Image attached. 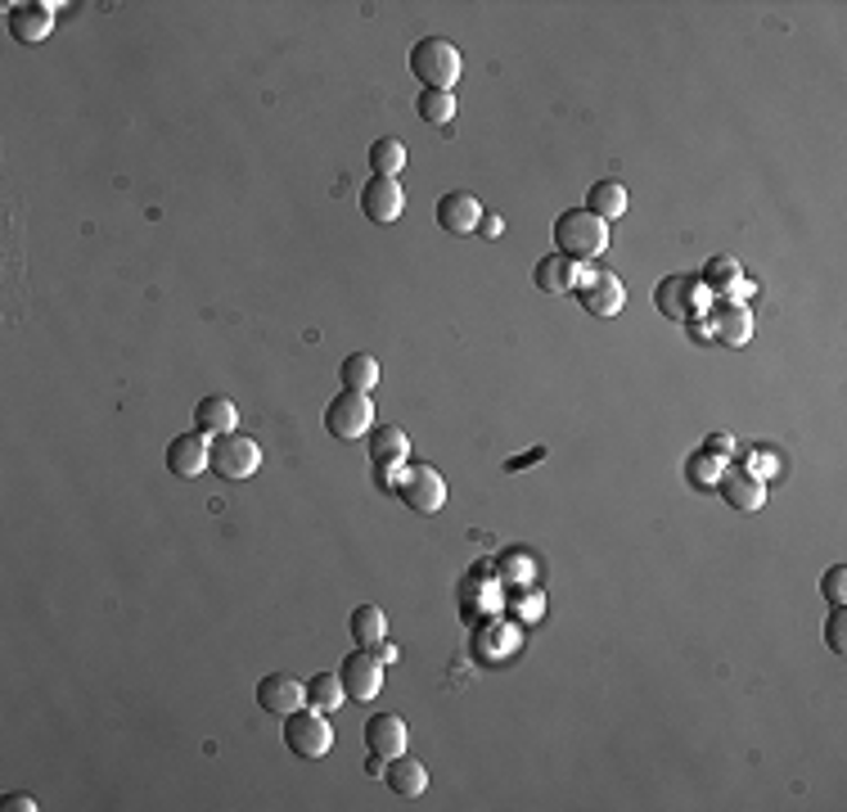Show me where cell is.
Segmentation results:
<instances>
[{"mask_svg": "<svg viewBox=\"0 0 847 812\" xmlns=\"http://www.w3.org/2000/svg\"><path fill=\"white\" fill-rule=\"evenodd\" d=\"M460 45H451L447 37H424L410 45V73L415 82H424V91H451L460 82Z\"/></svg>", "mask_w": 847, "mask_h": 812, "instance_id": "cell-1", "label": "cell"}, {"mask_svg": "<svg viewBox=\"0 0 847 812\" xmlns=\"http://www.w3.org/2000/svg\"><path fill=\"white\" fill-rule=\"evenodd\" d=\"M343 388H351V393H370L375 384H379V362L370 357V353H351L347 362H343Z\"/></svg>", "mask_w": 847, "mask_h": 812, "instance_id": "cell-24", "label": "cell"}, {"mask_svg": "<svg viewBox=\"0 0 847 812\" xmlns=\"http://www.w3.org/2000/svg\"><path fill=\"white\" fill-rule=\"evenodd\" d=\"M438 226H442L447 235H469V231H478V226H482V203H478L473 194H465V190L442 194V199H438Z\"/></svg>", "mask_w": 847, "mask_h": 812, "instance_id": "cell-13", "label": "cell"}, {"mask_svg": "<svg viewBox=\"0 0 847 812\" xmlns=\"http://www.w3.org/2000/svg\"><path fill=\"white\" fill-rule=\"evenodd\" d=\"M194 425H198V434H235L239 406L231 397H222V393H212V397H203L194 406Z\"/></svg>", "mask_w": 847, "mask_h": 812, "instance_id": "cell-18", "label": "cell"}, {"mask_svg": "<svg viewBox=\"0 0 847 812\" xmlns=\"http://www.w3.org/2000/svg\"><path fill=\"white\" fill-rule=\"evenodd\" d=\"M366 744H370V754H379V759H397L406 750V722L397 713H375L366 722Z\"/></svg>", "mask_w": 847, "mask_h": 812, "instance_id": "cell-16", "label": "cell"}, {"mask_svg": "<svg viewBox=\"0 0 847 812\" xmlns=\"http://www.w3.org/2000/svg\"><path fill=\"white\" fill-rule=\"evenodd\" d=\"M370 168H375V176L397 181V172L406 168V145L397 141V135H379V141L370 145Z\"/></svg>", "mask_w": 847, "mask_h": 812, "instance_id": "cell-25", "label": "cell"}, {"mask_svg": "<svg viewBox=\"0 0 847 812\" xmlns=\"http://www.w3.org/2000/svg\"><path fill=\"white\" fill-rule=\"evenodd\" d=\"M207 469L217 474V479H226V484H244L262 469V447L253 438H244V434H217Z\"/></svg>", "mask_w": 847, "mask_h": 812, "instance_id": "cell-6", "label": "cell"}, {"mask_svg": "<svg viewBox=\"0 0 847 812\" xmlns=\"http://www.w3.org/2000/svg\"><path fill=\"white\" fill-rule=\"evenodd\" d=\"M285 744H289V754H298L303 763H316V759L329 754L334 731H329V722H325L320 709L303 704V709H294V713L285 718Z\"/></svg>", "mask_w": 847, "mask_h": 812, "instance_id": "cell-4", "label": "cell"}, {"mask_svg": "<svg viewBox=\"0 0 847 812\" xmlns=\"http://www.w3.org/2000/svg\"><path fill=\"white\" fill-rule=\"evenodd\" d=\"M694 307H698V281H690V276H667V281L659 285V312H663V316L685 321Z\"/></svg>", "mask_w": 847, "mask_h": 812, "instance_id": "cell-19", "label": "cell"}, {"mask_svg": "<svg viewBox=\"0 0 847 812\" xmlns=\"http://www.w3.org/2000/svg\"><path fill=\"white\" fill-rule=\"evenodd\" d=\"M347 628H351V641H357L361 650H375V646L388 641V619H384L379 605H357V609H351V619H347Z\"/></svg>", "mask_w": 847, "mask_h": 812, "instance_id": "cell-20", "label": "cell"}, {"mask_svg": "<svg viewBox=\"0 0 847 812\" xmlns=\"http://www.w3.org/2000/svg\"><path fill=\"white\" fill-rule=\"evenodd\" d=\"M717 493H722V501H726L735 515H757L762 501H766V484L753 479L748 469H722Z\"/></svg>", "mask_w": 847, "mask_h": 812, "instance_id": "cell-11", "label": "cell"}, {"mask_svg": "<svg viewBox=\"0 0 847 812\" xmlns=\"http://www.w3.org/2000/svg\"><path fill=\"white\" fill-rule=\"evenodd\" d=\"M419 118L433 122V126H447L456 118V95L451 91H419Z\"/></svg>", "mask_w": 847, "mask_h": 812, "instance_id": "cell-26", "label": "cell"}, {"mask_svg": "<svg viewBox=\"0 0 847 812\" xmlns=\"http://www.w3.org/2000/svg\"><path fill=\"white\" fill-rule=\"evenodd\" d=\"M717 334H722V344H744L753 334V316L744 307H726V312H717Z\"/></svg>", "mask_w": 847, "mask_h": 812, "instance_id": "cell-27", "label": "cell"}, {"mask_svg": "<svg viewBox=\"0 0 847 812\" xmlns=\"http://www.w3.org/2000/svg\"><path fill=\"white\" fill-rule=\"evenodd\" d=\"M338 677H343V691H347L351 700H361V704H366V700H375V696L384 691V659L357 650V654H347V659H343Z\"/></svg>", "mask_w": 847, "mask_h": 812, "instance_id": "cell-7", "label": "cell"}, {"mask_svg": "<svg viewBox=\"0 0 847 812\" xmlns=\"http://www.w3.org/2000/svg\"><path fill=\"white\" fill-rule=\"evenodd\" d=\"M6 28L19 45H41L54 28V6H10Z\"/></svg>", "mask_w": 847, "mask_h": 812, "instance_id": "cell-14", "label": "cell"}, {"mask_svg": "<svg viewBox=\"0 0 847 812\" xmlns=\"http://www.w3.org/2000/svg\"><path fill=\"white\" fill-rule=\"evenodd\" d=\"M212 465V447H207V434H176L167 443V469L176 479H198V474Z\"/></svg>", "mask_w": 847, "mask_h": 812, "instance_id": "cell-10", "label": "cell"}, {"mask_svg": "<svg viewBox=\"0 0 847 812\" xmlns=\"http://www.w3.org/2000/svg\"><path fill=\"white\" fill-rule=\"evenodd\" d=\"M586 213L600 217V222H618L626 213V190L618 181H595L586 190Z\"/></svg>", "mask_w": 847, "mask_h": 812, "instance_id": "cell-21", "label": "cell"}, {"mask_svg": "<svg viewBox=\"0 0 847 812\" xmlns=\"http://www.w3.org/2000/svg\"><path fill=\"white\" fill-rule=\"evenodd\" d=\"M820 591H825V600H829V605H847V569H843V565H834V569L825 574Z\"/></svg>", "mask_w": 847, "mask_h": 812, "instance_id": "cell-29", "label": "cell"}, {"mask_svg": "<svg viewBox=\"0 0 847 812\" xmlns=\"http://www.w3.org/2000/svg\"><path fill=\"white\" fill-rule=\"evenodd\" d=\"M541 456H545V451L537 447V451H528V456H519V460H510V469H523V465H532V460H541Z\"/></svg>", "mask_w": 847, "mask_h": 812, "instance_id": "cell-32", "label": "cell"}, {"mask_svg": "<svg viewBox=\"0 0 847 812\" xmlns=\"http://www.w3.org/2000/svg\"><path fill=\"white\" fill-rule=\"evenodd\" d=\"M554 244L563 257H573L578 266L582 262H595L604 248H609V222L591 217L586 209H569L559 222H554Z\"/></svg>", "mask_w": 847, "mask_h": 812, "instance_id": "cell-2", "label": "cell"}, {"mask_svg": "<svg viewBox=\"0 0 847 812\" xmlns=\"http://www.w3.org/2000/svg\"><path fill=\"white\" fill-rule=\"evenodd\" d=\"M578 281H582L578 262H573V257H563V253H550V257H541V262L532 266V285H537L541 294H550V298L578 290Z\"/></svg>", "mask_w": 847, "mask_h": 812, "instance_id": "cell-15", "label": "cell"}, {"mask_svg": "<svg viewBox=\"0 0 847 812\" xmlns=\"http://www.w3.org/2000/svg\"><path fill=\"white\" fill-rule=\"evenodd\" d=\"M397 497L410 515H438L447 506V484H442V474L433 465H410L397 474Z\"/></svg>", "mask_w": 847, "mask_h": 812, "instance_id": "cell-5", "label": "cell"}, {"mask_svg": "<svg viewBox=\"0 0 847 812\" xmlns=\"http://www.w3.org/2000/svg\"><path fill=\"white\" fill-rule=\"evenodd\" d=\"M257 704L266 713H275V718H289L294 709L307 704V687L294 682V677H285V672H271V677H262V682H257Z\"/></svg>", "mask_w": 847, "mask_h": 812, "instance_id": "cell-12", "label": "cell"}, {"mask_svg": "<svg viewBox=\"0 0 847 812\" xmlns=\"http://www.w3.org/2000/svg\"><path fill=\"white\" fill-rule=\"evenodd\" d=\"M0 808H10V812H32L37 799H32V794H6V799H0Z\"/></svg>", "mask_w": 847, "mask_h": 812, "instance_id": "cell-31", "label": "cell"}, {"mask_svg": "<svg viewBox=\"0 0 847 812\" xmlns=\"http://www.w3.org/2000/svg\"><path fill=\"white\" fill-rule=\"evenodd\" d=\"M825 641L834 654H847V609L843 605H834V615L825 619Z\"/></svg>", "mask_w": 847, "mask_h": 812, "instance_id": "cell-28", "label": "cell"}, {"mask_svg": "<svg viewBox=\"0 0 847 812\" xmlns=\"http://www.w3.org/2000/svg\"><path fill=\"white\" fill-rule=\"evenodd\" d=\"M708 281H717V285H735V281H739V266H735L731 257H717V262L708 266Z\"/></svg>", "mask_w": 847, "mask_h": 812, "instance_id": "cell-30", "label": "cell"}, {"mask_svg": "<svg viewBox=\"0 0 847 812\" xmlns=\"http://www.w3.org/2000/svg\"><path fill=\"white\" fill-rule=\"evenodd\" d=\"M384 781H388V790L397 794V799H419L424 790H429V768H424L419 759H388V768H384Z\"/></svg>", "mask_w": 847, "mask_h": 812, "instance_id": "cell-17", "label": "cell"}, {"mask_svg": "<svg viewBox=\"0 0 847 812\" xmlns=\"http://www.w3.org/2000/svg\"><path fill=\"white\" fill-rule=\"evenodd\" d=\"M343 700H347V691H343V677H338V672H316L312 682H307V704H312V709L334 713Z\"/></svg>", "mask_w": 847, "mask_h": 812, "instance_id": "cell-23", "label": "cell"}, {"mask_svg": "<svg viewBox=\"0 0 847 812\" xmlns=\"http://www.w3.org/2000/svg\"><path fill=\"white\" fill-rule=\"evenodd\" d=\"M578 298L591 316H618L626 294H622V281L613 276V271H591L586 281H578Z\"/></svg>", "mask_w": 847, "mask_h": 812, "instance_id": "cell-9", "label": "cell"}, {"mask_svg": "<svg viewBox=\"0 0 847 812\" xmlns=\"http://www.w3.org/2000/svg\"><path fill=\"white\" fill-rule=\"evenodd\" d=\"M406 429L401 425H379V429H370V460L379 465V469H388V465H397L401 456H406Z\"/></svg>", "mask_w": 847, "mask_h": 812, "instance_id": "cell-22", "label": "cell"}, {"mask_svg": "<svg viewBox=\"0 0 847 812\" xmlns=\"http://www.w3.org/2000/svg\"><path fill=\"white\" fill-rule=\"evenodd\" d=\"M361 213H366V222H375V226H392V222L406 213V194H401V185L388 181V176L366 181V190H361Z\"/></svg>", "mask_w": 847, "mask_h": 812, "instance_id": "cell-8", "label": "cell"}, {"mask_svg": "<svg viewBox=\"0 0 847 812\" xmlns=\"http://www.w3.org/2000/svg\"><path fill=\"white\" fill-rule=\"evenodd\" d=\"M325 429H329V438H338V443L366 438V434L375 429V402H370V393L343 388V393L325 406Z\"/></svg>", "mask_w": 847, "mask_h": 812, "instance_id": "cell-3", "label": "cell"}]
</instances>
